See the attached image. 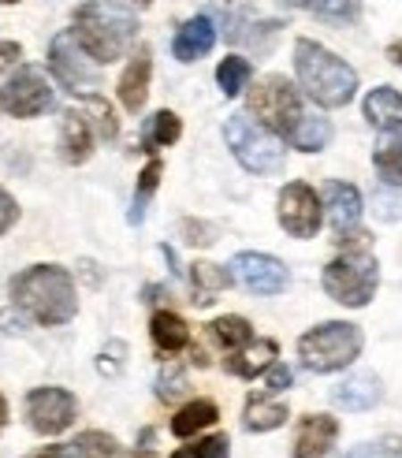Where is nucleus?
<instances>
[{
    "mask_svg": "<svg viewBox=\"0 0 402 458\" xmlns=\"http://www.w3.org/2000/svg\"><path fill=\"white\" fill-rule=\"evenodd\" d=\"M12 306L45 328L75 320L79 291H75L71 272L60 265H30L27 272H19L12 280Z\"/></svg>",
    "mask_w": 402,
    "mask_h": 458,
    "instance_id": "1",
    "label": "nucleus"
},
{
    "mask_svg": "<svg viewBox=\"0 0 402 458\" xmlns=\"http://www.w3.org/2000/svg\"><path fill=\"white\" fill-rule=\"evenodd\" d=\"M75 41L86 49V56L94 64H112L120 60L134 38H138V19L130 8L116 4V0H82L75 8Z\"/></svg>",
    "mask_w": 402,
    "mask_h": 458,
    "instance_id": "2",
    "label": "nucleus"
},
{
    "mask_svg": "<svg viewBox=\"0 0 402 458\" xmlns=\"http://www.w3.org/2000/svg\"><path fill=\"white\" fill-rule=\"evenodd\" d=\"M295 75L298 89H306V98L321 108H343L357 94V72L313 38L295 41Z\"/></svg>",
    "mask_w": 402,
    "mask_h": 458,
    "instance_id": "3",
    "label": "nucleus"
},
{
    "mask_svg": "<svg viewBox=\"0 0 402 458\" xmlns=\"http://www.w3.org/2000/svg\"><path fill=\"white\" fill-rule=\"evenodd\" d=\"M369 232H350L339 239V258H331L321 272V284L328 291V299H335L347 310H362L373 302V294L380 287V265L369 250Z\"/></svg>",
    "mask_w": 402,
    "mask_h": 458,
    "instance_id": "4",
    "label": "nucleus"
},
{
    "mask_svg": "<svg viewBox=\"0 0 402 458\" xmlns=\"http://www.w3.org/2000/svg\"><path fill=\"white\" fill-rule=\"evenodd\" d=\"M365 335L350 320H324L298 339V358L309 373H339L357 361Z\"/></svg>",
    "mask_w": 402,
    "mask_h": 458,
    "instance_id": "5",
    "label": "nucleus"
},
{
    "mask_svg": "<svg viewBox=\"0 0 402 458\" xmlns=\"http://www.w3.org/2000/svg\"><path fill=\"white\" fill-rule=\"evenodd\" d=\"M223 139H228V149L250 175H280L283 172L287 149L280 142V134H272L264 123L246 116V112H235V116L223 123Z\"/></svg>",
    "mask_w": 402,
    "mask_h": 458,
    "instance_id": "6",
    "label": "nucleus"
},
{
    "mask_svg": "<svg viewBox=\"0 0 402 458\" xmlns=\"http://www.w3.org/2000/svg\"><path fill=\"white\" fill-rule=\"evenodd\" d=\"M246 105H250V116H257L280 139H290L306 116L298 86L287 75H264L261 82H254V89L246 94Z\"/></svg>",
    "mask_w": 402,
    "mask_h": 458,
    "instance_id": "7",
    "label": "nucleus"
},
{
    "mask_svg": "<svg viewBox=\"0 0 402 458\" xmlns=\"http://www.w3.org/2000/svg\"><path fill=\"white\" fill-rule=\"evenodd\" d=\"M53 105H56V89L49 79H45L41 67H34V64H22L8 79V86L0 89V108L15 120L45 116V112H53Z\"/></svg>",
    "mask_w": 402,
    "mask_h": 458,
    "instance_id": "8",
    "label": "nucleus"
},
{
    "mask_svg": "<svg viewBox=\"0 0 402 458\" xmlns=\"http://www.w3.org/2000/svg\"><path fill=\"white\" fill-rule=\"evenodd\" d=\"M97 67L86 56V49L75 41L71 30H60L49 45V72L53 79L63 86V89H71V94H89V86H97Z\"/></svg>",
    "mask_w": 402,
    "mask_h": 458,
    "instance_id": "9",
    "label": "nucleus"
},
{
    "mask_svg": "<svg viewBox=\"0 0 402 458\" xmlns=\"http://www.w3.org/2000/svg\"><path fill=\"white\" fill-rule=\"evenodd\" d=\"M79 418V399L67 387H34L27 395V421L38 437H60L75 425Z\"/></svg>",
    "mask_w": 402,
    "mask_h": 458,
    "instance_id": "10",
    "label": "nucleus"
},
{
    "mask_svg": "<svg viewBox=\"0 0 402 458\" xmlns=\"http://www.w3.org/2000/svg\"><path fill=\"white\" fill-rule=\"evenodd\" d=\"M276 216L290 239H313L321 232L324 205L309 182H287L280 191V201H276Z\"/></svg>",
    "mask_w": 402,
    "mask_h": 458,
    "instance_id": "11",
    "label": "nucleus"
},
{
    "mask_svg": "<svg viewBox=\"0 0 402 458\" xmlns=\"http://www.w3.org/2000/svg\"><path fill=\"white\" fill-rule=\"evenodd\" d=\"M231 280L242 284L250 294H283L290 287V272L280 258L246 250V254H235L231 261Z\"/></svg>",
    "mask_w": 402,
    "mask_h": 458,
    "instance_id": "12",
    "label": "nucleus"
},
{
    "mask_svg": "<svg viewBox=\"0 0 402 458\" xmlns=\"http://www.w3.org/2000/svg\"><path fill=\"white\" fill-rule=\"evenodd\" d=\"M324 209H328V220L335 227V235H350L357 232V224H362V191L354 187V182H343V179H328L324 182Z\"/></svg>",
    "mask_w": 402,
    "mask_h": 458,
    "instance_id": "13",
    "label": "nucleus"
},
{
    "mask_svg": "<svg viewBox=\"0 0 402 458\" xmlns=\"http://www.w3.org/2000/svg\"><path fill=\"white\" fill-rule=\"evenodd\" d=\"M149 75H153V53H149V45H142V49L130 53L123 75L116 82V98L127 112H142V105L149 98Z\"/></svg>",
    "mask_w": 402,
    "mask_h": 458,
    "instance_id": "14",
    "label": "nucleus"
},
{
    "mask_svg": "<svg viewBox=\"0 0 402 458\" xmlns=\"http://www.w3.org/2000/svg\"><path fill=\"white\" fill-rule=\"evenodd\" d=\"M380 399H384V384H380L376 373L362 369V373H350L343 384L331 387V403L339 410H354V414H362V410H373Z\"/></svg>",
    "mask_w": 402,
    "mask_h": 458,
    "instance_id": "15",
    "label": "nucleus"
},
{
    "mask_svg": "<svg viewBox=\"0 0 402 458\" xmlns=\"http://www.w3.org/2000/svg\"><path fill=\"white\" fill-rule=\"evenodd\" d=\"M213 45H216V22H213L209 15H194V19H187L183 27L175 30V38H172V56H175L179 64H194V60L205 56Z\"/></svg>",
    "mask_w": 402,
    "mask_h": 458,
    "instance_id": "16",
    "label": "nucleus"
},
{
    "mask_svg": "<svg viewBox=\"0 0 402 458\" xmlns=\"http://www.w3.org/2000/svg\"><path fill=\"white\" fill-rule=\"evenodd\" d=\"M335 437H339V421L328 414H306L295 432V458H328Z\"/></svg>",
    "mask_w": 402,
    "mask_h": 458,
    "instance_id": "17",
    "label": "nucleus"
},
{
    "mask_svg": "<svg viewBox=\"0 0 402 458\" xmlns=\"http://www.w3.org/2000/svg\"><path fill=\"white\" fill-rule=\"evenodd\" d=\"M94 153V127H89L86 108H67L60 120V157L67 165H86Z\"/></svg>",
    "mask_w": 402,
    "mask_h": 458,
    "instance_id": "18",
    "label": "nucleus"
},
{
    "mask_svg": "<svg viewBox=\"0 0 402 458\" xmlns=\"http://www.w3.org/2000/svg\"><path fill=\"white\" fill-rule=\"evenodd\" d=\"M149 335H153V347L161 354H168V358H175L179 351L190 347V325L179 313H172V310H156L153 313Z\"/></svg>",
    "mask_w": 402,
    "mask_h": 458,
    "instance_id": "19",
    "label": "nucleus"
},
{
    "mask_svg": "<svg viewBox=\"0 0 402 458\" xmlns=\"http://www.w3.org/2000/svg\"><path fill=\"white\" fill-rule=\"evenodd\" d=\"M362 112L376 131H402V94L395 86L369 89V98L362 101Z\"/></svg>",
    "mask_w": 402,
    "mask_h": 458,
    "instance_id": "20",
    "label": "nucleus"
},
{
    "mask_svg": "<svg viewBox=\"0 0 402 458\" xmlns=\"http://www.w3.org/2000/svg\"><path fill=\"white\" fill-rule=\"evenodd\" d=\"M276 358H280V343H276V339H254V343H246L242 351L228 354V373H235V377H242V380H254V377H261Z\"/></svg>",
    "mask_w": 402,
    "mask_h": 458,
    "instance_id": "21",
    "label": "nucleus"
},
{
    "mask_svg": "<svg viewBox=\"0 0 402 458\" xmlns=\"http://www.w3.org/2000/svg\"><path fill=\"white\" fill-rule=\"evenodd\" d=\"M34 458H120V444L108 432H82L79 440L63 447H45Z\"/></svg>",
    "mask_w": 402,
    "mask_h": 458,
    "instance_id": "22",
    "label": "nucleus"
},
{
    "mask_svg": "<svg viewBox=\"0 0 402 458\" xmlns=\"http://www.w3.org/2000/svg\"><path fill=\"white\" fill-rule=\"evenodd\" d=\"M373 168H376L384 187L402 191V134L384 131V139H380L373 149Z\"/></svg>",
    "mask_w": 402,
    "mask_h": 458,
    "instance_id": "23",
    "label": "nucleus"
},
{
    "mask_svg": "<svg viewBox=\"0 0 402 458\" xmlns=\"http://www.w3.org/2000/svg\"><path fill=\"white\" fill-rule=\"evenodd\" d=\"M190 287H194V306H213L223 287H231V272L213 261L190 265Z\"/></svg>",
    "mask_w": 402,
    "mask_h": 458,
    "instance_id": "24",
    "label": "nucleus"
},
{
    "mask_svg": "<svg viewBox=\"0 0 402 458\" xmlns=\"http://www.w3.org/2000/svg\"><path fill=\"white\" fill-rule=\"evenodd\" d=\"M216 418H220V410H216L213 399H194V403H187V406L172 418V432H175L179 440H190L194 432L216 425Z\"/></svg>",
    "mask_w": 402,
    "mask_h": 458,
    "instance_id": "25",
    "label": "nucleus"
},
{
    "mask_svg": "<svg viewBox=\"0 0 402 458\" xmlns=\"http://www.w3.org/2000/svg\"><path fill=\"white\" fill-rule=\"evenodd\" d=\"M209 335H213V343L223 351V354H235V351H242L246 343H254V328H250V320L246 317H216L213 325H209Z\"/></svg>",
    "mask_w": 402,
    "mask_h": 458,
    "instance_id": "26",
    "label": "nucleus"
},
{
    "mask_svg": "<svg viewBox=\"0 0 402 458\" xmlns=\"http://www.w3.org/2000/svg\"><path fill=\"white\" fill-rule=\"evenodd\" d=\"M179 134H183V120H179L175 112L161 108V112H153V116L146 120V127H142V146H146L149 153H156V149H164V146H175Z\"/></svg>",
    "mask_w": 402,
    "mask_h": 458,
    "instance_id": "27",
    "label": "nucleus"
},
{
    "mask_svg": "<svg viewBox=\"0 0 402 458\" xmlns=\"http://www.w3.org/2000/svg\"><path fill=\"white\" fill-rule=\"evenodd\" d=\"M287 418H290V410L283 403L257 399V395L246 403V410H242V425L250 428V432H272V428L287 425Z\"/></svg>",
    "mask_w": 402,
    "mask_h": 458,
    "instance_id": "28",
    "label": "nucleus"
},
{
    "mask_svg": "<svg viewBox=\"0 0 402 458\" xmlns=\"http://www.w3.org/2000/svg\"><path fill=\"white\" fill-rule=\"evenodd\" d=\"M250 79H254V64L239 53H228V60H220L216 67V86L228 98H239L242 89H250Z\"/></svg>",
    "mask_w": 402,
    "mask_h": 458,
    "instance_id": "29",
    "label": "nucleus"
},
{
    "mask_svg": "<svg viewBox=\"0 0 402 458\" xmlns=\"http://www.w3.org/2000/svg\"><path fill=\"white\" fill-rule=\"evenodd\" d=\"M161 175H164V165H161V157H153L149 165L142 168V175H138V191H134L130 213H127V220H130L134 227L146 220V205H149V198L156 194V187H161Z\"/></svg>",
    "mask_w": 402,
    "mask_h": 458,
    "instance_id": "30",
    "label": "nucleus"
},
{
    "mask_svg": "<svg viewBox=\"0 0 402 458\" xmlns=\"http://www.w3.org/2000/svg\"><path fill=\"white\" fill-rule=\"evenodd\" d=\"M287 142L302 153H321L331 142V123L324 116H302V123L295 127V134Z\"/></svg>",
    "mask_w": 402,
    "mask_h": 458,
    "instance_id": "31",
    "label": "nucleus"
},
{
    "mask_svg": "<svg viewBox=\"0 0 402 458\" xmlns=\"http://www.w3.org/2000/svg\"><path fill=\"white\" fill-rule=\"evenodd\" d=\"M187 373H183V365H164L161 377H156V399L161 403H175V399H183L187 395Z\"/></svg>",
    "mask_w": 402,
    "mask_h": 458,
    "instance_id": "32",
    "label": "nucleus"
},
{
    "mask_svg": "<svg viewBox=\"0 0 402 458\" xmlns=\"http://www.w3.org/2000/svg\"><path fill=\"white\" fill-rule=\"evenodd\" d=\"M82 108H89L97 116V127H101V139L112 142L120 134V120H116V112H112V105L101 98V94H82Z\"/></svg>",
    "mask_w": 402,
    "mask_h": 458,
    "instance_id": "33",
    "label": "nucleus"
},
{
    "mask_svg": "<svg viewBox=\"0 0 402 458\" xmlns=\"http://www.w3.org/2000/svg\"><path fill=\"white\" fill-rule=\"evenodd\" d=\"M309 12H317L321 19H335V22H350L357 19V0H302Z\"/></svg>",
    "mask_w": 402,
    "mask_h": 458,
    "instance_id": "34",
    "label": "nucleus"
},
{
    "mask_svg": "<svg viewBox=\"0 0 402 458\" xmlns=\"http://www.w3.org/2000/svg\"><path fill=\"white\" fill-rule=\"evenodd\" d=\"M373 213L384 224L402 220V194H391V187H380L376 198H373Z\"/></svg>",
    "mask_w": 402,
    "mask_h": 458,
    "instance_id": "35",
    "label": "nucleus"
},
{
    "mask_svg": "<svg viewBox=\"0 0 402 458\" xmlns=\"http://www.w3.org/2000/svg\"><path fill=\"white\" fill-rule=\"evenodd\" d=\"M123 354H127V343H112V347H105L101 354H97V369H101V377H120V369H123Z\"/></svg>",
    "mask_w": 402,
    "mask_h": 458,
    "instance_id": "36",
    "label": "nucleus"
},
{
    "mask_svg": "<svg viewBox=\"0 0 402 458\" xmlns=\"http://www.w3.org/2000/svg\"><path fill=\"white\" fill-rule=\"evenodd\" d=\"M264 384H268V392H287V387L295 384V373H290L283 361H272L264 369Z\"/></svg>",
    "mask_w": 402,
    "mask_h": 458,
    "instance_id": "37",
    "label": "nucleus"
},
{
    "mask_svg": "<svg viewBox=\"0 0 402 458\" xmlns=\"http://www.w3.org/2000/svg\"><path fill=\"white\" fill-rule=\"evenodd\" d=\"M183 235H187V242L190 246H209V242H216L213 235V224H201V220H183Z\"/></svg>",
    "mask_w": 402,
    "mask_h": 458,
    "instance_id": "38",
    "label": "nucleus"
},
{
    "mask_svg": "<svg viewBox=\"0 0 402 458\" xmlns=\"http://www.w3.org/2000/svg\"><path fill=\"white\" fill-rule=\"evenodd\" d=\"M15 220H19V205H15V198L4 187H0V235L12 232Z\"/></svg>",
    "mask_w": 402,
    "mask_h": 458,
    "instance_id": "39",
    "label": "nucleus"
},
{
    "mask_svg": "<svg viewBox=\"0 0 402 458\" xmlns=\"http://www.w3.org/2000/svg\"><path fill=\"white\" fill-rule=\"evenodd\" d=\"M19 60H22V45L19 41H0V72L19 64Z\"/></svg>",
    "mask_w": 402,
    "mask_h": 458,
    "instance_id": "40",
    "label": "nucleus"
},
{
    "mask_svg": "<svg viewBox=\"0 0 402 458\" xmlns=\"http://www.w3.org/2000/svg\"><path fill=\"white\" fill-rule=\"evenodd\" d=\"M0 328H4V332H22V328H27V317H19L15 306L12 310H0Z\"/></svg>",
    "mask_w": 402,
    "mask_h": 458,
    "instance_id": "41",
    "label": "nucleus"
},
{
    "mask_svg": "<svg viewBox=\"0 0 402 458\" xmlns=\"http://www.w3.org/2000/svg\"><path fill=\"white\" fill-rule=\"evenodd\" d=\"M205 458H228V437H209L205 440Z\"/></svg>",
    "mask_w": 402,
    "mask_h": 458,
    "instance_id": "42",
    "label": "nucleus"
},
{
    "mask_svg": "<svg viewBox=\"0 0 402 458\" xmlns=\"http://www.w3.org/2000/svg\"><path fill=\"white\" fill-rule=\"evenodd\" d=\"M380 458H402V437H384L380 440Z\"/></svg>",
    "mask_w": 402,
    "mask_h": 458,
    "instance_id": "43",
    "label": "nucleus"
},
{
    "mask_svg": "<svg viewBox=\"0 0 402 458\" xmlns=\"http://www.w3.org/2000/svg\"><path fill=\"white\" fill-rule=\"evenodd\" d=\"M172 458H205V440H201V444H190V447L172 451Z\"/></svg>",
    "mask_w": 402,
    "mask_h": 458,
    "instance_id": "44",
    "label": "nucleus"
},
{
    "mask_svg": "<svg viewBox=\"0 0 402 458\" xmlns=\"http://www.w3.org/2000/svg\"><path fill=\"white\" fill-rule=\"evenodd\" d=\"M339 458H376V447H373V444H357V447H350V451L339 454Z\"/></svg>",
    "mask_w": 402,
    "mask_h": 458,
    "instance_id": "45",
    "label": "nucleus"
},
{
    "mask_svg": "<svg viewBox=\"0 0 402 458\" xmlns=\"http://www.w3.org/2000/svg\"><path fill=\"white\" fill-rule=\"evenodd\" d=\"M388 60H391V64H395V67H402V38H398V41H391V45H388Z\"/></svg>",
    "mask_w": 402,
    "mask_h": 458,
    "instance_id": "46",
    "label": "nucleus"
},
{
    "mask_svg": "<svg viewBox=\"0 0 402 458\" xmlns=\"http://www.w3.org/2000/svg\"><path fill=\"white\" fill-rule=\"evenodd\" d=\"M4 425H8V403H4V395H0V432H4Z\"/></svg>",
    "mask_w": 402,
    "mask_h": 458,
    "instance_id": "47",
    "label": "nucleus"
},
{
    "mask_svg": "<svg viewBox=\"0 0 402 458\" xmlns=\"http://www.w3.org/2000/svg\"><path fill=\"white\" fill-rule=\"evenodd\" d=\"M127 4H130V8H149L153 0H127Z\"/></svg>",
    "mask_w": 402,
    "mask_h": 458,
    "instance_id": "48",
    "label": "nucleus"
},
{
    "mask_svg": "<svg viewBox=\"0 0 402 458\" xmlns=\"http://www.w3.org/2000/svg\"><path fill=\"white\" fill-rule=\"evenodd\" d=\"M0 4H19V0H0Z\"/></svg>",
    "mask_w": 402,
    "mask_h": 458,
    "instance_id": "49",
    "label": "nucleus"
}]
</instances>
